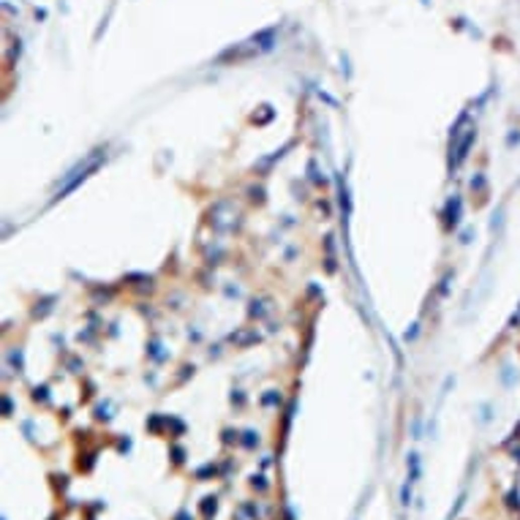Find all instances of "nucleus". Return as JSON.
I'll list each match as a JSON object with an SVG mask.
<instances>
[{
  "instance_id": "f257e3e1",
  "label": "nucleus",
  "mask_w": 520,
  "mask_h": 520,
  "mask_svg": "<svg viewBox=\"0 0 520 520\" xmlns=\"http://www.w3.org/2000/svg\"><path fill=\"white\" fill-rule=\"evenodd\" d=\"M98 164H101V150H96V153H93V156L88 158V161H85L82 166H79V169H74V172H71V175H77V177L65 180V185H63V188L57 191V196H55V199H63V193L74 191V188H77V183H79V177L85 180V177L90 175V172H96V169H98Z\"/></svg>"
}]
</instances>
